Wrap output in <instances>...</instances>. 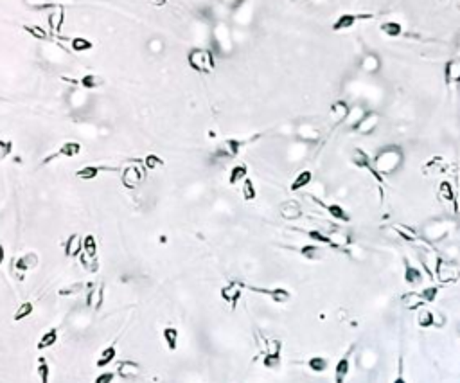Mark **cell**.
<instances>
[{
    "mask_svg": "<svg viewBox=\"0 0 460 383\" xmlns=\"http://www.w3.org/2000/svg\"><path fill=\"white\" fill-rule=\"evenodd\" d=\"M70 45H72V49L76 52H85L94 47L92 41L86 40V38H72V40H70Z\"/></svg>",
    "mask_w": 460,
    "mask_h": 383,
    "instance_id": "45",
    "label": "cell"
},
{
    "mask_svg": "<svg viewBox=\"0 0 460 383\" xmlns=\"http://www.w3.org/2000/svg\"><path fill=\"white\" fill-rule=\"evenodd\" d=\"M81 288H83L81 283H76L69 288H61V290H59V295H65V297L67 295H74V293H78V291H81Z\"/></svg>",
    "mask_w": 460,
    "mask_h": 383,
    "instance_id": "53",
    "label": "cell"
},
{
    "mask_svg": "<svg viewBox=\"0 0 460 383\" xmlns=\"http://www.w3.org/2000/svg\"><path fill=\"white\" fill-rule=\"evenodd\" d=\"M444 79L448 85L460 83V58H453L444 67Z\"/></svg>",
    "mask_w": 460,
    "mask_h": 383,
    "instance_id": "17",
    "label": "cell"
},
{
    "mask_svg": "<svg viewBox=\"0 0 460 383\" xmlns=\"http://www.w3.org/2000/svg\"><path fill=\"white\" fill-rule=\"evenodd\" d=\"M151 2H153V4L155 6H164L167 2V0H151Z\"/></svg>",
    "mask_w": 460,
    "mask_h": 383,
    "instance_id": "58",
    "label": "cell"
},
{
    "mask_svg": "<svg viewBox=\"0 0 460 383\" xmlns=\"http://www.w3.org/2000/svg\"><path fill=\"white\" fill-rule=\"evenodd\" d=\"M115 356H117V349H115V346H108V347H104V349L101 351L99 358H97L96 365H97V367H99V369L108 367V365H110L112 361L115 360Z\"/></svg>",
    "mask_w": 460,
    "mask_h": 383,
    "instance_id": "33",
    "label": "cell"
},
{
    "mask_svg": "<svg viewBox=\"0 0 460 383\" xmlns=\"http://www.w3.org/2000/svg\"><path fill=\"white\" fill-rule=\"evenodd\" d=\"M187 63L198 74H210L214 70V67H216V59H214L212 51L202 47H194L189 51Z\"/></svg>",
    "mask_w": 460,
    "mask_h": 383,
    "instance_id": "2",
    "label": "cell"
},
{
    "mask_svg": "<svg viewBox=\"0 0 460 383\" xmlns=\"http://www.w3.org/2000/svg\"><path fill=\"white\" fill-rule=\"evenodd\" d=\"M433 273L439 279V283H442V284L455 283V281H458V277H460L458 268H456L453 263L446 261V259H442V258H437V261H435Z\"/></svg>",
    "mask_w": 460,
    "mask_h": 383,
    "instance_id": "3",
    "label": "cell"
},
{
    "mask_svg": "<svg viewBox=\"0 0 460 383\" xmlns=\"http://www.w3.org/2000/svg\"><path fill=\"white\" fill-rule=\"evenodd\" d=\"M103 302H104V284L103 283L90 284L89 293H86V306H89L90 310L99 311Z\"/></svg>",
    "mask_w": 460,
    "mask_h": 383,
    "instance_id": "7",
    "label": "cell"
},
{
    "mask_svg": "<svg viewBox=\"0 0 460 383\" xmlns=\"http://www.w3.org/2000/svg\"><path fill=\"white\" fill-rule=\"evenodd\" d=\"M308 236L311 238V240L315 241V243H318V245H329V247H331V240H329V234H325V232H322V230H308Z\"/></svg>",
    "mask_w": 460,
    "mask_h": 383,
    "instance_id": "46",
    "label": "cell"
},
{
    "mask_svg": "<svg viewBox=\"0 0 460 383\" xmlns=\"http://www.w3.org/2000/svg\"><path fill=\"white\" fill-rule=\"evenodd\" d=\"M164 160L160 159L159 155H153V153H151V155H147L146 159H144V166L147 167V169H151V171H155V169H160V167H164Z\"/></svg>",
    "mask_w": 460,
    "mask_h": 383,
    "instance_id": "47",
    "label": "cell"
},
{
    "mask_svg": "<svg viewBox=\"0 0 460 383\" xmlns=\"http://www.w3.org/2000/svg\"><path fill=\"white\" fill-rule=\"evenodd\" d=\"M317 203H318V205L324 207V209L327 210L329 214H331V218H335V220H338V221H345V223L351 220L349 214L345 212V209H343L342 205H338V203H331V205H325V203L318 202V200H317Z\"/></svg>",
    "mask_w": 460,
    "mask_h": 383,
    "instance_id": "32",
    "label": "cell"
},
{
    "mask_svg": "<svg viewBox=\"0 0 460 383\" xmlns=\"http://www.w3.org/2000/svg\"><path fill=\"white\" fill-rule=\"evenodd\" d=\"M448 230H449V225L446 221H433V223H430L426 227L424 234H426V238L430 241H439L448 234Z\"/></svg>",
    "mask_w": 460,
    "mask_h": 383,
    "instance_id": "18",
    "label": "cell"
},
{
    "mask_svg": "<svg viewBox=\"0 0 460 383\" xmlns=\"http://www.w3.org/2000/svg\"><path fill=\"white\" fill-rule=\"evenodd\" d=\"M79 261H81L83 268H85L86 272L96 273L97 270H99V263H97V258H89L85 252H81V256H79Z\"/></svg>",
    "mask_w": 460,
    "mask_h": 383,
    "instance_id": "43",
    "label": "cell"
},
{
    "mask_svg": "<svg viewBox=\"0 0 460 383\" xmlns=\"http://www.w3.org/2000/svg\"><path fill=\"white\" fill-rule=\"evenodd\" d=\"M13 151V142L11 140H0V160L8 159Z\"/></svg>",
    "mask_w": 460,
    "mask_h": 383,
    "instance_id": "51",
    "label": "cell"
},
{
    "mask_svg": "<svg viewBox=\"0 0 460 383\" xmlns=\"http://www.w3.org/2000/svg\"><path fill=\"white\" fill-rule=\"evenodd\" d=\"M279 212H280V216H282L284 220L293 221V220L302 218V207H300V203H298L297 200H288V202L280 203Z\"/></svg>",
    "mask_w": 460,
    "mask_h": 383,
    "instance_id": "12",
    "label": "cell"
},
{
    "mask_svg": "<svg viewBox=\"0 0 460 383\" xmlns=\"http://www.w3.org/2000/svg\"><path fill=\"white\" fill-rule=\"evenodd\" d=\"M351 160H353V164H354V166H356V167H360V169H367V171H370V175L376 178V180H378V182H383V177L378 173V171H376L372 159L367 155V153H365L363 150H360V147H354V150L351 151Z\"/></svg>",
    "mask_w": 460,
    "mask_h": 383,
    "instance_id": "4",
    "label": "cell"
},
{
    "mask_svg": "<svg viewBox=\"0 0 460 383\" xmlns=\"http://www.w3.org/2000/svg\"><path fill=\"white\" fill-rule=\"evenodd\" d=\"M243 288H245L243 283H237V281H230V283H227L223 288H221L220 295H221V299H223L225 302H228V304L232 306V310H234V308H236V304H237V301L241 299Z\"/></svg>",
    "mask_w": 460,
    "mask_h": 383,
    "instance_id": "6",
    "label": "cell"
},
{
    "mask_svg": "<svg viewBox=\"0 0 460 383\" xmlns=\"http://www.w3.org/2000/svg\"><path fill=\"white\" fill-rule=\"evenodd\" d=\"M101 171H117L115 167H99V166H85L81 169L76 171V177L81 180H94Z\"/></svg>",
    "mask_w": 460,
    "mask_h": 383,
    "instance_id": "25",
    "label": "cell"
},
{
    "mask_svg": "<svg viewBox=\"0 0 460 383\" xmlns=\"http://www.w3.org/2000/svg\"><path fill=\"white\" fill-rule=\"evenodd\" d=\"M27 4L33 6V8H43V6L49 4V0H26Z\"/></svg>",
    "mask_w": 460,
    "mask_h": 383,
    "instance_id": "55",
    "label": "cell"
},
{
    "mask_svg": "<svg viewBox=\"0 0 460 383\" xmlns=\"http://www.w3.org/2000/svg\"><path fill=\"white\" fill-rule=\"evenodd\" d=\"M115 376H117V374H115V372H112V371H103L101 374L96 376L94 383H114Z\"/></svg>",
    "mask_w": 460,
    "mask_h": 383,
    "instance_id": "52",
    "label": "cell"
},
{
    "mask_svg": "<svg viewBox=\"0 0 460 383\" xmlns=\"http://www.w3.org/2000/svg\"><path fill=\"white\" fill-rule=\"evenodd\" d=\"M24 31H27L36 40H47V33L40 26H24Z\"/></svg>",
    "mask_w": 460,
    "mask_h": 383,
    "instance_id": "50",
    "label": "cell"
},
{
    "mask_svg": "<svg viewBox=\"0 0 460 383\" xmlns=\"http://www.w3.org/2000/svg\"><path fill=\"white\" fill-rule=\"evenodd\" d=\"M162 336H164V342H166L167 349H169V351H177L178 349V340H180V333H178L177 328H173V326L166 328L162 331Z\"/></svg>",
    "mask_w": 460,
    "mask_h": 383,
    "instance_id": "31",
    "label": "cell"
},
{
    "mask_svg": "<svg viewBox=\"0 0 460 383\" xmlns=\"http://www.w3.org/2000/svg\"><path fill=\"white\" fill-rule=\"evenodd\" d=\"M456 8H458V11H460V2H458V4H456Z\"/></svg>",
    "mask_w": 460,
    "mask_h": 383,
    "instance_id": "59",
    "label": "cell"
},
{
    "mask_svg": "<svg viewBox=\"0 0 460 383\" xmlns=\"http://www.w3.org/2000/svg\"><path fill=\"white\" fill-rule=\"evenodd\" d=\"M297 135L305 142H317L320 139V130L313 124H300L297 128Z\"/></svg>",
    "mask_w": 460,
    "mask_h": 383,
    "instance_id": "23",
    "label": "cell"
},
{
    "mask_svg": "<svg viewBox=\"0 0 460 383\" xmlns=\"http://www.w3.org/2000/svg\"><path fill=\"white\" fill-rule=\"evenodd\" d=\"M372 18V15H353V13H347V15L338 16L335 24H333V31H347L358 22V20H368Z\"/></svg>",
    "mask_w": 460,
    "mask_h": 383,
    "instance_id": "14",
    "label": "cell"
},
{
    "mask_svg": "<svg viewBox=\"0 0 460 383\" xmlns=\"http://www.w3.org/2000/svg\"><path fill=\"white\" fill-rule=\"evenodd\" d=\"M349 112H351L349 103L343 101V99H338V101H335V103L331 104L329 115H331V121L335 122V124H340V122H345Z\"/></svg>",
    "mask_w": 460,
    "mask_h": 383,
    "instance_id": "13",
    "label": "cell"
},
{
    "mask_svg": "<svg viewBox=\"0 0 460 383\" xmlns=\"http://www.w3.org/2000/svg\"><path fill=\"white\" fill-rule=\"evenodd\" d=\"M379 29L383 31V34H387L390 38H398L403 34V26L399 22H383Z\"/></svg>",
    "mask_w": 460,
    "mask_h": 383,
    "instance_id": "38",
    "label": "cell"
},
{
    "mask_svg": "<svg viewBox=\"0 0 460 383\" xmlns=\"http://www.w3.org/2000/svg\"><path fill=\"white\" fill-rule=\"evenodd\" d=\"M243 198L247 202H252V200L257 198V191H255V185L252 182V178H245L243 180Z\"/></svg>",
    "mask_w": 460,
    "mask_h": 383,
    "instance_id": "44",
    "label": "cell"
},
{
    "mask_svg": "<svg viewBox=\"0 0 460 383\" xmlns=\"http://www.w3.org/2000/svg\"><path fill=\"white\" fill-rule=\"evenodd\" d=\"M396 232H398L405 241H410V243L419 241V234H417L413 228L406 227V225H396Z\"/></svg>",
    "mask_w": 460,
    "mask_h": 383,
    "instance_id": "42",
    "label": "cell"
},
{
    "mask_svg": "<svg viewBox=\"0 0 460 383\" xmlns=\"http://www.w3.org/2000/svg\"><path fill=\"white\" fill-rule=\"evenodd\" d=\"M79 153H81V144L70 140V142H63L61 146H59L58 153H56V155H51L49 159H45V162H49V160L54 159V157H67V159H72V157L79 155Z\"/></svg>",
    "mask_w": 460,
    "mask_h": 383,
    "instance_id": "21",
    "label": "cell"
},
{
    "mask_svg": "<svg viewBox=\"0 0 460 383\" xmlns=\"http://www.w3.org/2000/svg\"><path fill=\"white\" fill-rule=\"evenodd\" d=\"M403 160H405L403 147L398 144H390V146L381 147L372 159V162H374L376 171L381 177H388V175H394L396 171H399V167L403 166Z\"/></svg>",
    "mask_w": 460,
    "mask_h": 383,
    "instance_id": "1",
    "label": "cell"
},
{
    "mask_svg": "<svg viewBox=\"0 0 460 383\" xmlns=\"http://www.w3.org/2000/svg\"><path fill=\"white\" fill-rule=\"evenodd\" d=\"M351 361L349 356H342L335 365V383H345L347 376H349Z\"/></svg>",
    "mask_w": 460,
    "mask_h": 383,
    "instance_id": "24",
    "label": "cell"
},
{
    "mask_svg": "<svg viewBox=\"0 0 460 383\" xmlns=\"http://www.w3.org/2000/svg\"><path fill=\"white\" fill-rule=\"evenodd\" d=\"M36 374L40 378V383H49L51 381V365L45 360L43 356L38 358V365H36Z\"/></svg>",
    "mask_w": 460,
    "mask_h": 383,
    "instance_id": "35",
    "label": "cell"
},
{
    "mask_svg": "<svg viewBox=\"0 0 460 383\" xmlns=\"http://www.w3.org/2000/svg\"><path fill=\"white\" fill-rule=\"evenodd\" d=\"M300 256L305 259H310V261H318V259L324 258V248H322L318 243L304 245V247L300 248Z\"/></svg>",
    "mask_w": 460,
    "mask_h": 383,
    "instance_id": "27",
    "label": "cell"
},
{
    "mask_svg": "<svg viewBox=\"0 0 460 383\" xmlns=\"http://www.w3.org/2000/svg\"><path fill=\"white\" fill-rule=\"evenodd\" d=\"M262 365H265L266 369H272V371L279 369L280 367V354H265Z\"/></svg>",
    "mask_w": 460,
    "mask_h": 383,
    "instance_id": "49",
    "label": "cell"
},
{
    "mask_svg": "<svg viewBox=\"0 0 460 383\" xmlns=\"http://www.w3.org/2000/svg\"><path fill=\"white\" fill-rule=\"evenodd\" d=\"M308 367H310L313 372H317V374H320V372H324L325 369L329 367V360L324 356H311L310 360H308Z\"/></svg>",
    "mask_w": 460,
    "mask_h": 383,
    "instance_id": "40",
    "label": "cell"
},
{
    "mask_svg": "<svg viewBox=\"0 0 460 383\" xmlns=\"http://www.w3.org/2000/svg\"><path fill=\"white\" fill-rule=\"evenodd\" d=\"M311 180H313V173H311L310 169H304V171H300V173L297 175V177H295V180L291 182V185H290V189L291 191H300V189H304L305 185H310L311 184Z\"/></svg>",
    "mask_w": 460,
    "mask_h": 383,
    "instance_id": "29",
    "label": "cell"
},
{
    "mask_svg": "<svg viewBox=\"0 0 460 383\" xmlns=\"http://www.w3.org/2000/svg\"><path fill=\"white\" fill-rule=\"evenodd\" d=\"M4 259H6V252H4V247L0 245V265L4 263Z\"/></svg>",
    "mask_w": 460,
    "mask_h": 383,
    "instance_id": "57",
    "label": "cell"
},
{
    "mask_svg": "<svg viewBox=\"0 0 460 383\" xmlns=\"http://www.w3.org/2000/svg\"><path fill=\"white\" fill-rule=\"evenodd\" d=\"M83 252V238L78 232L70 234L65 241V256L67 258H79Z\"/></svg>",
    "mask_w": 460,
    "mask_h": 383,
    "instance_id": "15",
    "label": "cell"
},
{
    "mask_svg": "<svg viewBox=\"0 0 460 383\" xmlns=\"http://www.w3.org/2000/svg\"><path fill=\"white\" fill-rule=\"evenodd\" d=\"M419 293H421V297H423V301L426 302V304L428 302H433L435 299H437V295H439V286H433V284H431V286L423 288Z\"/></svg>",
    "mask_w": 460,
    "mask_h": 383,
    "instance_id": "48",
    "label": "cell"
},
{
    "mask_svg": "<svg viewBox=\"0 0 460 383\" xmlns=\"http://www.w3.org/2000/svg\"><path fill=\"white\" fill-rule=\"evenodd\" d=\"M378 124H379V115L376 114V112H367L365 117L358 122V126L353 130V132H358V133H361V135H368V133H372L376 128H378Z\"/></svg>",
    "mask_w": 460,
    "mask_h": 383,
    "instance_id": "11",
    "label": "cell"
},
{
    "mask_svg": "<svg viewBox=\"0 0 460 383\" xmlns=\"http://www.w3.org/2000/svg\"><path fill=\"white\" fill-rule=\"evenodd\" d=\"M439 196H441L442 202L446 203H453L455 205V210H458V205H456V196H455V191H453V185L449 184V182H441V185H439Z\"/></svg>",
    "mask_w": 460,
    "mask_h": 383,
    "instance_id": "28",
    "label": "cell"
},
{
    "mask_svg": "<svg viewBox=\"0 0 460 383\" xmlns=\"http://www.w3.org/2000/svg\"><path fill=\"white\" fill-rule=\"evenodd\" d=\"M365 114H367V112H365V108L361 107V104H354V107H351V112L345 119V124L349 126L351 130H354L358 126V122L365 117Z\"/></svg>",
    "mask_w": 460,
    "mask_h": 383,
    "instance_id": "30",
    "label": "cell"
},
{
    "mask_svg": "<svg viewBox=\"0 0 460 383\" xmlns=\"http://www.w3.org/2000/svg\"><path fill=\"white\" fill-rule=\"evenodd\" d=\"M38 254H34V252H27V254L20 256L18 259L15 261V268L18 270V272H27V270H33L38 266Z\"/></svg>",
    "mask_w": 460,
    "mask_h": 383,
    "instance_id": "22",
    "label": "cell"
},
{
    "mask_svg": "<svg viewBox=\"0 0 460 383\" xmlns=\"http://www.w3.org/2000/svg\"><path fill=\"white\" fill-rule=\"evenodd\" d=\"M121 180H122V185H124L126 189H135L137 185L144 180L142 167H140L139 164H135V162H129L128 166L122 169Z\"/></svg>",
    "mask_w": 460,
    "mask_h": 383,
    "instance_id": "5",
    "label": "cell"
},
{
    "mask_svg": "<svg viewBox=\"0 0 460 383\" xmlns=\"http://www.w3.org/2000/svg\"><path fill=\"white\" fill-rule=\"evenodd\" d=\"M245 178H248V167L247 164H237L230 169V175H228V184L236 185L237 182H243Z\"/></svg>",
    "mask_w": 460,
    "mask_h": 383,
    "instance_id": "34",
    "label": "cell"
},
{
    "mask_svg": "<svg viewBox=\"0 0 460 383\" xmlns=\"http://www.w3.org/2000/svg\"><path fill=\"white\" fill-rule=\"evenodd\" d=\"M56 342H58V329L52 328V329L45 331L43 335L40 336V340H38V344H36V349H38V351L51 349V347L54 346Z\"/></svg>",
    "mask_w": 460,
    "mask_h": 383,
    "instance_id": "26",
    "label": "cell"
},
{
    "mask_svg": "<svg viewBox=\"0 0 460 383\" xmlns=\"http://www.w3.org/2000/svg\"><path fill=\"white\" fill-rule=\"evenodd\" d=\"M394 383H406V379H405V376H403V372H399L398 378L394 379Z\"/></svg>",
    "mask_w": 460,
    "mask_h": 383,
    "instance_id": "56",
    "label": "cell"
},
{
    "mask_svg": "<svg viewBox=\"0 0 460 383\" xmlns=\"http://www.w3.org/2000/svg\"><path fill=\"white\" fill-rule=\"evenodd\" d=\"M405 283L410 286H421L424 283V275L421 272V268H417L415 265L405 259Z\"/></svg>",
    "mask_w": 460,
    "mask_h": 383,
    "instance_id": "16",
    "label": "cell"
},
{
    "mask_svg": "<svg viewBox=\"0 0 460 383\" xmlns=\"http://www.w3.org/2000/svg\"><path fill=\"white\" fill-rule=\"evenodd\" d=\"M239 147H241L239 140L227 139L220 147H217L216 155L217 157H223V159H234V157H237V153H239Z\"/></svg>",
    "mask_w": 460,
    "mask_h": 383,
    "instance_id": "19",
    "label": "cell"
},
{
    "mask_svg": "<svg viewBox=\"0 0 460 383\" xmlns=\"http://www.w3.org/2000/svg\"><path fill=\"white\" fill-rule=\"evenodd\" d=\"M83 252L89 258H97V240L94 238V234H86L83 238Z\"/></svg>",
    "mask_w": 460,
    "mask_h": 383,
    "instance_id": "41",
    "label": "cell"
},
{
    "mask_svg": "<svg viewBox=\"0 0 460 383\" xmlns=\"http://www.w3.org/2000/svg\"><path fill=\"white\" fill-rule=\"evenodd\" d=\"M401 304H403V308L413 311V310H421L426 302L423 301L421 293H417V291H406V293L401 295Z\"/></svg>",
    "mask_w": 460,
    "mask_h": 383,
    "instance_id": "20",
    "label": "cell"
},
{
    "mask_svg": "<svg viewBox=\"0 0 460 383\" xmlns=\"http://www.w3.org/2000/svg\"><path fill=\"white\" fill-rule=\"evenodd\" d=\"M248 290L250 291H255V293H261V295H266V297H270L273 302H277V304H284V302H288L291 299V293L286 290V288H257V286H248Z\"/></svg>",
    "mask_w": 460,
    "mask_h": 383,
    "instance_id": "8",
    "label": "cell"
},
{
    "mask_svg": "<svg viewBox=\"0 0 460 383\" xmlns=\"http://www.w3.org/2000/svg\"><path fill=\"white\" fill-rule=\"evenodd\" d=\"M433 317H435V326H437V328H441V326L446 324V317L439 313V311H433Z\"/></svg>",
    "mask_w": 460,
    "mask_h": 383,
    "instance_id": "54",
    "label": "cell"
},
{
    "mask_svg": "<svg viewBox=\"0 0 460 383\" xmlns=\"http://www.w3.org/2000/svg\"><path fill=\"white\" fill-rule=\"evenodd\" d=\"M291 2H297V0H291Z\"/></svg>",
    "mask_w": 460,
    "mask_h": 383,
    "instance_id": "60",
    "label": "cell"
},
{
    "mask_svg": "<svg viewBox=\"0 0 460 383\" xmlns=\"http://www.w3.org/2000/svg\"><path fill=\"white\" fill-rule=\"evenodd\" d=\"M417 324L421 326V328H431V326H435V317H433V311L431 310H426V308H423V310H419V313H417Z\"/></svg>",
    "mask_w": 460,
    "mask_h": 383,
    "instance_id": "39",
    "label": "cell"
},
{
    "mask_svg": "<svg viewBox=\"0 0 460 383\" xmlns=\"http://www.w3.org/2000/svg\"><path fill=\"white\" fill-rule=\"evenodd\" d=\"M360 69H361V72L368 74V76H374V74H378L379 69H381V58H379L376 52H367V54H363V58H361Z\"/></svg>",
    "mask_w": 460,
    "mask_h": 383,
    "instance_id": "10",
    "label": "cell"
},
{
    "mask_svg": "<svg viewBox=\"0 0 460 383\" xmlns=\"http://www.w3.org/2000/svg\"><path fill=\"white\" fill-rule=\"evenodd\" d=\"M115 374L121 379H135L140 374V364L135 360H122L117 364Z\"/></svg>",
    "mask_w": 460,
    "mask_h": 383,
    "instance_id": "9",
    "label": "cell"
},
{
    "mask_svg": "<svg viewBox=\"0 0 460 383\" xmlns=\"http://www.w3.org/2000/svg\"><path fill=\"white\" fill-rule=\"evenodd\" d=\"M33 311H34V304L33 302H22V304L18 306V310L15 311V315H13V321L15 322H20V321H24V318H27V317H31V315H33Z\"/></svg>",
    "mask_w": 460,
    "mask_h": 383,
    "instance_id": "37",
    "label": "cell"
},
{
    "mask_svg": "<svg viewBox=\"0 0 460 383\" xmlns=\"http://www.w3.org/2000/svg\"><path fill=\"white\" fill-rule=\"evenodd\" d=\"M79 83H81L83 89L92 90V89H99V87L104 83V79L101 78L99 74H86V76H83V78L79 79Z\"/></svg>",
    "mask_w": 460,
    "mask_h": 383,
    "instance_id": "36",
    "label": "cell"
}]
</instances>
